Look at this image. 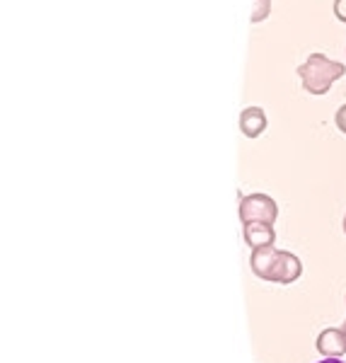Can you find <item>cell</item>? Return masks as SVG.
<instances>
[{"label": "cell", "instance_id": "5b68a950", "mask_svg": "<svg viewBox=\"0 0 346 363\" xmlns=\"http://www.w3.org/2000/svg\"><path fill=\"white\" fill-rule=\"evenodd\" d=\"M267 126H269V121L262 107H247L240 114V131H242V136L260 138L262 133L267 131Z\"/></svg>", "mask_w": 346, "mask_h": 363}, {"label": "cell", "instance_id": "9c48e42d", "mask_svg": "<svg viewBox=\"0 0 346 363\" xmlns=\"http://www.w3.org/2000/svg\"><path fill=\"white\" fill-rule=\"evenodd\" d=\"M334 17L346 25V0H334Z\"/></svg>", "mask_w": 346, "mask_h": 363}, {"label": "cell", "instance_id": "6da1fadb", "mask_svg": "<svg viewBox=\"0 0 346 363\" xmlns=\"http://www.w3.org/2000/svg\"><path fill=\"white\" fill-rule=\"evenodd\" d=\"M250 267L257 279L269 281V284L289 286L303 277V262L293 252L279 250L274 245L252 250Z\"/></svg>", "mask_w": 346, "mask_h": 363}, {"label": "cell", "instance_id": "ba28073f", "mask_svg": "<svg viewBox=\"0 0 346 363\" xmlns=\"http://www.w3.org/2000/svg\"><path fill=\"white\" fill-rule=\"evenodd\" d=\"M334 124H337L339 131L346 136V104H342V107L337 109V114H334Z\"/></svg>", "mask_w": 346, "mask_h": 363}, {"label": "cell", "instance_id": "8fae6325", "mask_svg": "<svg viewBox=\"0 0 346 363\" xmlns=\"http://www.w3.org/2000/svg\"><path fill=\"white\" fill-rule=\"evenodd\" d=\"M344 233H346V216H344Z\"/></svg>", "mask_w": 346, "mask_h": 363}, {"label": "cell", "instance_id": "8992f818", "mask_svg": "<svg viewBox=\"0 0 346 363\" xmlns=\"http://www.w3.org/2000/svg\"><path fill=\"white\" fill-rule=\"evenodd\" d=\"M242 233H245V242L252 250L267 247V245H274V240H277V230H274L272 223H245Z\"/></svg>", "mask_w": 346, "mask_h": 363}, {"label": "cell", "instance_id": "3957f363", "mask_svg": "<svg viewBox=\"0 0 346 363\" xmlns=\"http://www.w3.org/2000/svg\"><path fill=\"white\" fill-rule=\"evenodd\" d=\"M279 218V206L269 194H247L240 201V220L245 223H272Z\"/></svg>", "mask_w": 346, "mask_h": 363}, {"label": "cell", "instance_id": "7a4b0ae2", "mask_svg": "<svg viewBox=\"0 0 346 363\" xmlns=\"http://www.w3.org/2000/svg\"><path fill=\"white\" fill-rule=\"evenodd\" d=\"M346 75V66L339 61H332L325 54H310L303 61V66H298V78L308 95H327L332 90V85L337 80H342Z\"/></svg>", "mask_w": 346, "mask_h": 363}, {"label": "cell", "instance_id": "277c9868", "mask_svg": "<svg viewBox=\"0 0 346 363\" xmlns=\"http://www.w3.org/2000/svg\"><path fill=\"white\" fill-rule=\"evenodd\" d=\"M315 347L322 356H327V359H339V356L346 354V335L344 330H337V327H327V330L320 332L318 342H315Z\"/></svg>", "mask_w": 346, "mask_h": 363}, {"label": "cell", "instance_id": "7c38bea8", "mask_svg": "<svg viewBox=\"0 0 346 363\" xmlns=\"http://www.w3.org/2000/svg\"><path fill=\"white\" fill-rule=\"evenodd\" d=\"M342 330H344V335H346V322H344V327H342Z\"/></svg>", "mask_w": 346, "mask_h": 363}, {"label": "cell", "instance_id": "52a82bcc", "mask_svg": "<svg viewBox=\"0 0 346 363\" xmlns=\"http://www.w3.org/2000/svg\"><path fill=\"white\" fill-rule=\"evenodd\" d=\"M272 13V0H255V10H252V22L260 25Z\"/></svg>", "mask_w": 346, "mask_h": 363}, {"label": "cell", "instance_id": "30bf717a", "mask_svg": "<svg viewBox=\"0 0 346 363\" xmlns=\"http://www.w3.org/2000/svg\"><path fill=\"white\" fill-rule=\"evenodd\" d=\"M320 363H344V361H339V359H325V361H320Z\"/></svg>", "mask_w": 346, "mask_h": 363}]
</instances>
